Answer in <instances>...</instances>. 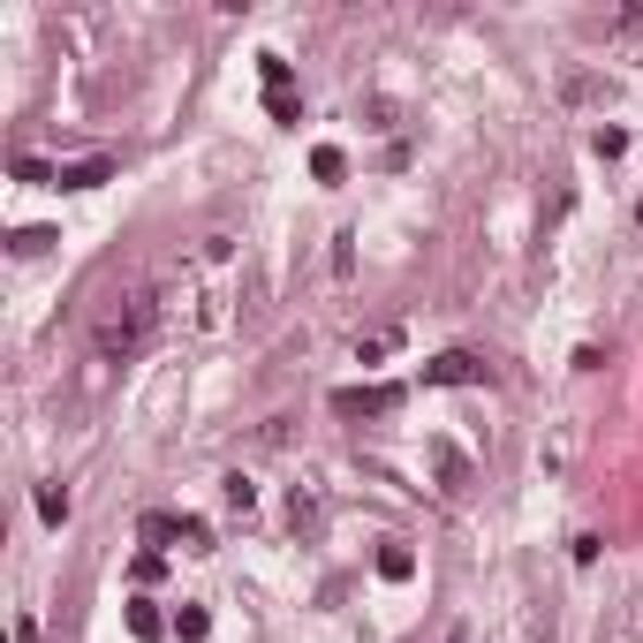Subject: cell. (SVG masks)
Returning <instances> with one entry per match:
<instances>
[{
	"mask_svg": "<svg viewBox=\"0 0 643 643\" xmlns=\"http://www.w3.org/2000/svg\"><path fill=\"white\" fill-rule=\"evenodd\" d=\"M152 341V288H122V296H107V311L91 319V348L107 356V363H122V356H137Z\"/></svg>",
	"mask_w": 643,
	"mask_h": 643,
	"instance_id": "1",
	"label": "cell"
},
{
	"mask_svg": "<svg viewBox=\"0 0 643 643\" xmlns=\"http://www.w3.org/2000/svg\"><path fill=\"white\" fill-rule=\"evenodd\" d=\"M424 379H432V386H484V379H492V363L470 356V348H447V356H432V363H424Z\"/></svg>",
	"mask_w": 643,
	"mask_h": 643,
	"instance_id": "2",
	"label": "cell"
},
{
	"mask_svg": "<svg viewBox=\"0 0 643 643\" xmlns=\"http://www.w3.org/2000/svg\"><path fill=\"white\" fill-rule=\"evenodd\" d=\"M333 409L341 417H386V409H401V386H341Z\"/></svg>",
	"mask_w": 643,
	"mask_h": 643,
	"instance_id": "3",
	"label": "cell"
},
{
	"mask_svg": "<svg viewBox=\"0 0 643 643\" xmlns=\"http://www.w3.org/2000/svg\"><path fill=\"white\" fill-rule=\"evenodd\" d=\"M114 174V160H69L61 174H53V189H99Z\"/></svg>",
	"mask_w": 643,
	"mask_h": 643,
	"instance_id": "4",
	"label": "cell"
},
{
	"mask_svg": "<svg viewBox=\"0 0 643 643\" xmlns=\"http://www.w3.org/2000/svg\"><path fill=\"white\" fill-rule=\"evenodd\" d=\"M379 576H386V583H409V576H417V553H409L401 537H386V545H379Z\"/></svg>",
	"mask_w": 643,
	"mask_h": 643,
	"instance_id": "5",
	"label": "cell"
},
{
	"mask_svg": "<svg viewBox=\"0 0 643 643\" xmlns=\"http://www.w3.org/2000/svg\"><path fill=\"white\" fill-rule=\"evenodd\" d=\"M166 629H174V621H160V606H145V598L129 606V636H137V643H160Z\"/></svg>",
	"mask_w": 643,
	"mask_h": 643,
	"instance_id": "6",
	"label": "cell"
},
{
	"mask_svg": "<svg viewBox=\"0 0 643 643\" xmlns=\"http://www.w3.org/2000/svg\"><path fill=\"white\" fill-rule=\"evenodd\" d=\"M258 76H265V99H288V84H296V69L281 53H258Z\"/></svg>",
	"mask_w": 643,
	"mask_h": 643,
	"instance_id": "7",
	"label": "cell"
},
{
	"mask_svg": "<svg viewBox=\"0 0 643 643\" xmlns=\"http://www.w3.org/2000/svg\"><path fill=\"white\" fill-rule=\"evenodd\" d=\"M174 636L205 643V636H212V614H205V606H174Z\"/></svg>",
	"mask_w": 643,
	"mask_h": 643,
	"instance_id": "8",
	"label": "cell"
},
{
	"mask_svg": "<svg viewBox=\"0 0 643 643\" xmlns=\"http://www.w3.org/2000/svg\"><path fill=\"white\" fill-rule=\"evenodd\" d=\"M38 522H53V530L69 522V492L61 484H38Z\"/></svg>",
	"mask_w": 643,
	"mask_h": 643,
	"instance_id": "9",
	"label": "cell"
},
{
	"mask_svg": "<svg viewBox=\"0 0 643 643\" xmlns=\"http://www.w3.org/2000/svg\"><path fill=\"white\" fill-rule=\"evenodd\" d=\"M311 174H319V182H341V174H348V152H341V145H319V152H311Z\"/></svg>",
	"mask_w": 643,
	"mask_h": 643,
	"instance_id": "10",
	"label": "cell"
},
{
	"mask_svg": "<svg viewBox=\"0 0 643 643\" xmlns=\"http://www.w3.org/2000/svg\"><path fill=\"white\" fill-rule=\"evenodd\" d=\"M591 152H598V160H621V152H629V129H598Z\"/></svg>",
	"mask_w": 643,
	"mask_h": 643,
	"instance_id": "11",
	"label": "cell"
},
{
	"mask_svg": "<svg viewBox=\"0 0 643 643\" xmlns=\"http://www.w3.org/2000/svg\"><path fill=\"white\" fill-rule=\"evenodd\" d=\"M227 507H235V515H250V507H258V484H250V478H227Z\"/></svg>",
	"mask_w": 643,
	"mask_h": 643,
	"instance_id": "12",
	"label": "cell"
},
{
	"mask_svg": "<svg viewBox=\"0 0 643 643\" xmlns=\"http://www.w3.org/2000/svg\"><path fill=\"white\" fill-rule=\"evenodd\" d=\"M182 545H189V553H212V530H205L197 515H182Z\"/></svg>",
	"mask_w": 643,
	"mask_h": 643,
	"instance_id": "13",
	"label": "cell"
},
{
	"mask_svg": "<svg viewBox=\"0 0 643 643\" xmlns=\"http://www.w3.org/2000/svg\"><path fill=\"white\" fill-rule=\"evenodd\" d=\"M46 243H53L46 227H15V258H30V250H46Z\"/></svg>",
	"mask_w": 643,
	"mask_h": 643,
	"instance_id": "14",
	"label": "cell"
},
{
	"mask_svg": "<svg viewBox=\"0 0 643 643\" xmlns=\"http://www.w3.org/2000/svg\"><path fill=\"white\" fill-rule=\"evenodd\" d=\"M636 227H643V197H636Z\"/></svg>",
	"mask_w": 643,
	"mask_h": 643,
	"instance_id": "15",
	"label": "cell"
}]
</instances>
